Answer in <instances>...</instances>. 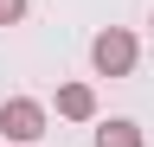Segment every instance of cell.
I'll list each match as a JSON object with an SVG mask.
<instances>
[{
	"instance_id": "cell-6",
	"label": "cell",
	"mask_w": 154,
	"mask_h": 147,
	"mask_svg": "<svg viewBox=\"0 0 154 147\" xmlns=\"http://www.w3.org/2000/svg\"><path fill=\"white\" fill-rule=\"evenodd\" d=\"M148 26H154V19H148Z\"/></svg>"
},
{
	"instance_id": "cell-5",
	"label": "cell",
	"mask_w": 154,
	"mask_h": 147,
	"mask_svg": "<svg viewBox=\"0 0 154 147\" xmlns=\"http://www.w3.org/2000/svg\"><path fill=\"white\" fill-rule=\"evenodd\" d=\"M26 19V0H0V26H19Z\"/></svg>"
},
{
	"instance_id": "cell-1",
	"label": "cell",
	"mask_w": 154,
	"mask_h": 147,
	"mask_svg": "<svg viewBox=\"0 0 154 147\" xmlns=\"http://www.w3.org/2000/svg\"><path fill=\"white\" fill-rule=\"evenodd\" d=\"M0 134L19 141V147H32L38 134H45V102L38 96H7L0 102Z\"/></svg>"
},
{
	"instance_id": "cell-2",
	"label": "cell",
	"mask_w": 154,
	"mask_h": 147,
	"mask_svg": "<svg viewBox=\"0 0 154 147\" xmlns=\"http://www.w3.org/2000/svg\"><path fill=\"white\" fill-rule=\"evenodd\" d=\"M90 64L103 70V77H128V70H135V32L103 26V32L90 39Z\"/></svg>"
},
{
	"instance_id": "cell-4",
	"label": "cell",
	"mask_w": 154,
	"mask_h": 147,
	"mask_svg": "<svg viewBox=\"0 0 154 147\" xmlns=\"http://www.w3.org/2000/svg\"><path fill=\"white\" fill-rule=\"evenodd\" d=\"M96 147H141V128L135 122H109V128H96Z\"/></svg>"
},
{
	"instance_id": "cell-3",
	"label": "cell",
	"mask_w": 154,
	"mask_h": 147,
	"mask_svg": "<svg viewBox=\"0 0 154 147\" xmlns=\"http://www.w3.org/2000/svg\"><path fill=\"white\" fill-rule=\"evenodd\" d=\"M58 115L64 122H90L96 115V90L90 83H58Z\"/></svg>"
}]
</instances>
